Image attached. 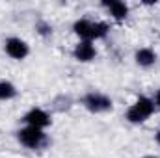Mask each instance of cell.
<instances>
[{
	"instance_id": "obj_1",
	"label": "cell",
	"mask_w": 160,
	"mask_h": 158,
	"mask_svg": "<svg viewBox=\"0 0 160 158\" xmlns=\"http://www.w3.org/2000/svg\"><path fill=\"white\" fill-rule=\"evenodd\" d=\"M155 112V102L147 97H140L127 112V119L130 123H142Z\"/></svg>"
},
{
	"instance_id": "obj_2",
	"label": "cell",
	"mask_w": 160,
	"mask_h": 158,
	"mask_svg": "<svg viewBox=\"0 0 160 158\" xmlns=\"http://www.w3.org/2000/svg\"><path fill=\"white\" fill-rule=\"evenodd\" d=\"M19 140H21V143H22V145L36 149V147H39L41 143H43L45 134H43V130H41V128L28 126V128H22V130L19 132Z\"/></svg>"
},
{
	"instance_id": "obj_3",
	"label": "cell",
	"mask_w": 160,
	"mask_h": 158,
	"mask_svg": "<svg viewBox=\"0 0 160 158\" xmlns=\"http://www.w3.org/2000/svg\"><path fill=\"white\" fill-rule=\"evenodd\" d=\"M84 104L91 112H106V110H112V101L106 95H101V93H89L84 99Z\"/></svg>"
},
{
	"instance_id": "obj_4",
	"label": "cell",
	"mask_w": 160,
	"mask_h": 158,
	"mask_svg": "<svg viewBox=\"0 0 160 158\" xmlns=\"http://www.w3.org/2000/svg\"><path fill=\"white\" fill-rule=\"evenodd\" d=\"M6 52L15 58V60H22L26 54H28V45L22 39H17V37H11V39L6 41Z\"/></svg>"
},
{
	"instance_id": "obj_5",
	"label": "cell",
	"mask_w": 160,
	"mask_h": 158,
	"mask_svg": "<svg viewBox=\"0 0 160 158\" xmlns=\"http://www.w3.org/2000/svg\"><path fill=\"white\" fill-rule=\"evenodd\" d=\"M24 121L30 125V126H36V128H43V126H47L48 123H50V117L43 112V110H39V108H34V110H30L28 114H26V117H24Z\"/></svg>"
},
{
	"instance_id": "obj_6",
	"label": "cell",
	"mask_w": 160,
	"mask_h": 158,
	"mask_svg": "<svg viewBox=\"0 0 160 158\" xmlns=\"http://www.w3.org/2000/svg\"><path fill=\"white\" fill-rule=\"evenodd\" d=\"M75 58L78 62H89L95 58V47L91 45V41H82L75 48Z\"/></svg>"
},
{
	"instance_id": "obj_7",
	"label": "cell",
	"mask_w": 160,
	"mask_h": 158,
	"mask_svg": "<svg viewBox=\"0 0 160 158\" xmlns=\"http://www.w3.org/2000/svg\"><path fill=\"white\" fill-rule=\"evenodd\" d=\"M75 32L84 41H91L93 39V22H89V21H78V22H75Z\"/></svg>"
},
{
	"instance_id": "obj_8",
	"label": "cell",
	"mask_w": 160,
	"mask_h": 158,
	"mask_svg": "<svg viewBox=\"0 0 160 158\" xmlns=\"http://www.w3.org/2000/svg\"><path fill=\"white\" fill-rule=\"evenodd\" d=\"M155 60H157V56H155V52H153L151 48H142V50L136 52V62H138L140 65H143V67L153 65Z\"/></svg>"
},
{
	"instance_id": "obj_9",
	"label": "cell",
	"mask_w": 160,
	"mask_h": 158,
	"mask_svg": "<svg viewBox=\"0 0 160 158\" xmlns=\"http://www.w3.org/2000/svg\"><path fill=\"white\" fill-rule=\"evenodd\" d=\"M110 11H112V15L116 17V19H125L127 15H128V7H127V4H123V2H106L104 4Z\"/></svg>"
},
{
	"instance_id": "obj_10",
	"label": "cell",
	"mask_w": 160,
	"mask_h": 158,
	"mask_svg": "<svg viewBox=\"0 0 160 158\" xmlns=\"http://www.w3.org/2000/svg\"><path fill=\"white\" fill-rule=\"evenodd\" d=\"M15 93H17V89H15L13 84H9V82H0V99H2V101L15 97Z\"/></svg>"
},
{
	"instance_id": "obj_11",
	"label": "cell",
	"mask_w": 160,
	"mask_h": 158,
	"mask_svg": "<svg viewBox=\"0 0 160 158\" xmlns=\"http://www.w3.org/2000/svg\"><path fill=\"white\" fill-rule=\"evenodd\" d=\"M157 104L160 106V91H158V95H157Z\"/></svg>"
},
{
	"instance_id": "obj_12",
	"label": "cell",
	"mask_w": 160,
	"mask_h": 158,
	"mask_svg": "<svg viewBox=\"0 0 160 158\" xmlns=\"http://www.w3.org/2000/svg\"><path fill=\"white\" fill-rule=\"evenodd\" d=\"M157 141H158V143H160V132H158V134H157Z\"/></svg>"
},
{
	"instance_id": "obj_13",
	"label": "cell",
	"mask_w": 160,
	"mask_h": 158,
	"mask_svg": "<svg viewBox=\"0 0 160 158\" xmlns=\"http://www.w3.org/2000/svg\"><path fill=\"white\" fill-rule=\"evenodd\" d=\"M145 158H157V156H145Z\"/></svg>"
}]
</instances>
